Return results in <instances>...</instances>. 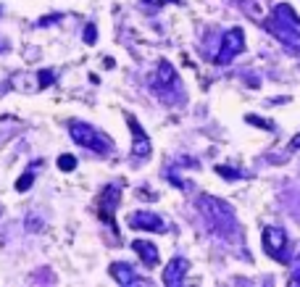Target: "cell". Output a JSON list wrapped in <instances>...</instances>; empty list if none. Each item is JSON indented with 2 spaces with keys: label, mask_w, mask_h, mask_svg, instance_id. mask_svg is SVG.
<instances>
[{
  "label": "cell",
  "mask_w": 300,
  "mask_h": 287,
  "mask_svg": "<svg viewBox=\"0 0 300 287\" xmlns=\"http://www.w3.org/2000/svg\"><path fill=\"white\" fill-rule=\"evenodd\" d=\"M198 211L203 214L205 229H208L213 237L229 240V243L240 237V224H237V219H234L232 206H227V203L211 198V195H200V198H198Z\"/></svg>",
  "instance_id": "1"
},
{
  "label": "cell",
  "mask_w": 300,
  "mask_h": 287,
  "mask_svg": "<svg viewBox=\"0 0 300 287\" xmlns=\"http://www.w3.org/2000/svg\"><path fill=\"white\" fill-rule=\"evenodd\" d=\"M266 27L271 29L279 40L287 42V45L300 42V16L290 8V5H284V3L276 5L274 13H271V19L266 21Z\"/></svg>",
  "instance_id": "2"
},
{
  "label": "cell",
  "mask_w": 300,
  "mask_h": 287,
  "mask_svg": "<svg viewBox=\"0 0 300 287\" xmlns=\"http://www.w3.org/2000/svg\"><path fill=\"white\" fill-rule=\"evenodd\" d=\"M68 134H71V140L76 142V145H82V148H87L92 150V153H98V156H108L111 153V140L105 137L100 129H95L92 124L87 122H71L68 124Z\"/></svg>",
  "instance_id": "3"
},
{
  "label": "cell",
  "mask_w": 300,
  "mask_h": 287,
  "mask_svg": "<svg viewBox=\"0 0 300 287\" xmlns=\"http://www.w3.org/2000/svg\"><path fill=\"white\" fill-rule=\"evenodd\" d=\"M261 243H264V251L271 255L274 261L284 263L287 261V251H290V237L282 226H264L261 232Z\"/></svg>",
  "instance_id": "4"
},
{
  "label": "cell",
  "mask_w": 300,
  "mask_h": 287,
  "mask_svg": "<svg viewBox=\"0 0 300 287\" xmlns=\"http://www.w3.org/2000/svg\"><path fill=\"white\" fill-rule=\"evenodd\" d=\"M245 48V34L242 29H227L224 37H221V48H219V56H216V64H229L232 58H237Z\"/></svg>",
  "instance_id": "5"
},
{
  "label": "cell",
  "mask_w": 300,
  "mask_h": 287,
  "mask_svg": "<svg viewBox=\"0 0 300 287\" xmlns=\"http://www.w3.org/2000/svg\"><path fill=\"white\" fill-rule=\"evenodd\" d=\"M150 85H153V90H156V97H164V100H168V93H176V85H179L174 66L168 64V61H161L158 64V71H156V77H153Z\"/></svg>",
  "instance_id": "6"
},
{
  "label": "cell",
  "mask_w": 300,
  "mask_h": 287,
  "mask_svg": "<svg viewBox=\"0 0 300 287\" xmlns=\"http://www.w3.org/2000/svg\"><path fill=\"white\" fill-rule=\"evenodd\" d=\"M127 222L132 229H148V232H161V235L168 229L164 219L158 214H150V211H134V214H129Z\"/></svg>",
  "instance_id": "7"
},
{
  "label": "cell",
  "mask_w": 300,
  "mask_h": 287,
  "mask_svg": "<svg viewBox=\"0 0 300 287\" xmlns=\"http://www.w3.org/2000/svg\"><path fill=\"white\" fill-rule=\"evenodd\" d=\"M119 195H121V190L116 185L103 187V192L98 195V214L105 224H113V208L119 206Z\"/></svg>",
  "instance_id": "8"
},
{
  "label": "cell",
  "mask_w": 300,
  "mask_h": 287,
  "mask_svg": "<svg viewBox=\"0 0 300 287\" xmlns=\"http://www.w3.org/2000/svg\"><path fill=\"white\" fill-rule=\"evenodd\" d=\"M127 124H129V129H132V156L134 158H148L150 156V140H148V134H145V129L140 127V122H137L134 116H127Z\"/></svg>",
  "instance_id": "9"
},
{
  "label": "cell",
  "mask_w": 300,
  "mask_h": 287,
  "mask_svg": "<svg viewBox=\"0 0 300 287\" xmlns=\"http://www.w3.org/2000/svg\"><path fill=\"white\" fill-rule=\"evenodd\" d=\"M132 251L140 255V261H142L148 269H156V266H158V261H161L158 245L148 243V240H134V243H132Z\"/></svg>",
  "instance_id": "10"
},
{
  "label": "cell",
  "mask_w": 300,
  "mask_h": 287,
  "mask_svg": "<svg viewBox=\"0 0 300 287\" xmlns=\"http://www.w3.org/2000/svg\"><path fill=\"white\" fill-rule=\"evenodd\" d=\"M184 274H187V258H182V255H174L171 263L164 269V285H168V287L182 285Z\"/></svg>",
  "instance_id": "11"
},
{
  "label": "cell",
  "mask_w": 300,
  "mask_h": 287,
  "mask_svg": "<svg viewBox=\"0 0 300 287\" xmlns=\"http://www.w3.org/2000/svg\"><path fill=\"white\" fill-rule=\"evenodd\" d=\"M111 271V277L116 279L119 285H124V287H132V285H142V279L137 277V271L129 266V263L124 261H119V263H113V266L108 269Z\"/></svg>",
  "instance_id": "12"
},
{
  "label": "cell",
  "mask_w": 300,
  "mask_h": 287,
  "mask_svg": "<svg viewBox=\"0 0 300 287\" xmlns=\"http://www.w3.org/2000/svg\"><path fill=\"white\" fill-rule=\"evenodd\" d=\"M58 169L61 171H74L76 169V158L71 153H64V156L58 158Z\"/></svg>",
  "instance_id": "13"
},
{
  "label": "cell",
  "mask_w": 300,
  "mask_h": 287,
  "mask_svg": "<svg viewBox=\"0 0 300 287\" xmlns=\"http://www.w3.org/2000/svg\"><path fill=\"white\" fill-rule=\"evenodd\" d=\"M32 182H34V174H32V171H27V174H21V179L16 182V190L19 192H27L29 187H32Z\"/></svg>",
  "instance_id": "14"
},
{
  "label": "cell",
  "mask_w": 300,
  "mask_h": 287,
  "mask_svg": "<svg viewBox=\"0 0 300 287\" xmlns=\"http://www.w3.org/2000/svg\"><path fill=\"white\" fill-rule=\"evenodd\" d=\"M216 174H221V177H227L229 182H234V179H240V174H237L234 169H229V166H216Z\"/></svg>",
  "instance_id": "15"
},
{
  "label": "cell",
  "mask_w": 300,
  "mask_h": 287,
  "mask_svg": "<svg viewBox=\"0 0 300 287\" xmlns=\"http://www.w3.org/2000/svg\"><path fill=\"white\" fill-rule=\"evenodd\" d=\"M95 40H98V29H95V24H87V29H84V42L95 45Z\"/></svg>",
  "instance_id": "16"
},
{
  "label": "cell",
  "mask_w": 300,
  "mask_h": 287,
  "mask_svg": "<svg viewBox=\"0 0 300 287\" xmlns=\"http://www.w3.org/2000/svg\"><path fill=\"white\" fill-rule=\"evenodd\" d=\"M53 79H56V77H53V71H40V87H48Z\"/></svg>",
  "instance_id": "17"
},
{
  "label": "cell",
  "mask_w": 300,
  "mask_h": 287,
  "mask_svg": "<svg viewBox=\"0 0 300 287\" xmlns=\"http://www.w3.org/2000/svg\"><path fill=\"white\" fill-rule=\"evenodd\" d=\"M145 5H166V3H179V0H142Z\"/></svg>",
  "instance_id": "18"
},
{
  "label": "cell",
  "mask_w": 300,
  "mask_h": 287,
  "mask_svg": "<svg viewBox=\"0 0 300 287\" xmlns=\"http://www.w3.org/2000/svg\"><path fill=\"white\" fill-rule=\"evenodd\" d=\"M298 148H300V134H298V137L290 142V150H298Z\"/></svg>",
  "instance_id": "19"
},
{
  "label": "cell",
  "mask_w": 300,
  "mask_h": 287,
  "mask_svg": "<svg viewBox=\"0 0 300 287\" xmlns=\"http://www.w3.org/2000/svg\"><path fill=\"white\" fill-rule=\"evenodd\" d=\"M292 285H300V269H295V274H292Z\"/></svg>",
  "instance_id": "20"
},
{
  "label": "cell",
  "mask_w": 300,
  "mask_h": 287,
  "mask_svg": "<svg viewBox=\"0 0 300 287\" xmlns=\"http://www.w3.org/2000/svg\"><path fill=\"white\" fill-rule=\"evenodd\" d=\"M0 50H5V40H3V37H0Z\"/></svg>",
  "instance_id": "21"
}]
</instances>
